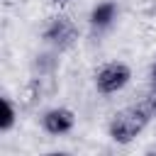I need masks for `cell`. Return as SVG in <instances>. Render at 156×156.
<instances>
[{
    "mask_svg": "<svg viewBox=\"0 0 156 156\" xmlns=\"http://www.w3.org/2000/svg\"><path fill=\"white\" fill-rule=\"evenodd\" d=\"M151 110L139 102V105H132V107H124L119 112H115L112 122H110V136L117 141V144H129L136 139V134L144 132V127L149 124L151 119Z\"/></svg>",
    "mask_w": 156,
    "mask_h": 156,
    "instance_id": "obj_1",
    "label": "cell"
},
{
    "mask_svg": "<svg viewBox=\"0 0 156 156\" xmlns=\"http://www.w3.org/2000/svg\"><path fill=\"white\" fill-rule=\"evenodd\" d=\"M44 39H46L51 46H56L58 51L71 49V46L76 44V39H78V27H76V22H73L71 17L56 15V17H51L49 24L44 27Z\"/></svg>",
    "mask_w": 156,
    "mask_h": 156,
    "instance_id": "obj_2",
    "label": "cell"
},
{
    "mask_svg": "<svg viewBox=\"0 0 156 156\" xmlns=\"http://www.w3.org/2000/svg\"><path fill=\"white\" fill-rule=\"evenodd\" d=\"M129 78H132V71H129L127 63L110 61V63H105V66L95 73V88H98L100 93L110 95V93L122 90V88L129 83Z\"/></svg>",
    "mask_w": 156,
    "mask_h": 156,
    "instance_id": "obj_3",
    "label": "cell"
},
{
    "mask_svg": "<svg viewBox=\"0 0 156 156\" xmlns=\"http://www.w3.org/2000/svg\"><path fill=\"white\" fill-rule=\"evenodd\" d=\"M76 124V115L68 110V107H51L49 112H44L41 117V127L49 132V134H66L71 132Z\"/></svg>",
    "mask_w": 156,
    "mask_h": 156,
    "instance_id": "obj_4",
    "label": "cell"
},
{
    "mask_svg": "<svg viewBox=\"0 0 156 156\" xmlns=\"http://www.w3.org/2000/svg\"><path fill=\"white\" fill-rule=\"evenodd\" d=\"M115 15H117V5H115V2H100V5H95L93 12H90V24L98 27V29L110 27L112 20H115Z\"/></svg>",
    "mask_w": 156,
    "mask_h": 156,
    "instance_id": "obj_5",
    "label": "cell"
},
{
    "mask_svg": "<svg viewBox=\"0 0 156 156\" xmlns=\"http://www.w3.org/2000/svg\"><path fill=\"white\" fill-rule=\"evenodd\" d=\"M15 124V107L10 98H2V119H0V132H7Z\"/></svg>",
    "mask_w": 156,
    "mask_h": 156,
    "instance_id": "obj_6",
    "label": "cell"
},
{
    "mask_svg": "<svg viewBox=\"0 0 156 156\" xmlns=\"http://www.w3.org/2000/svg\"><path fill=\"white\" fill-rule=\"evenodd\" d=\"M151 76H154V83H156V66H154V71H151Z\"/></svg>",
    "mask_w": 156,
    "mask_h": 156,
    "instance_id": "obj_7",
    "label": "cell"
},
{
    "mask_svg": "<svg viewBox=\"0 0 156 156\" xmlns=\"http://www.w3.org/2000/svg\"><path fill=\"white\" fill-rule=\"evenodd\" d=\"M56 2H66V0H56Z\"/></svg>",
    "mask_w": 156,
    "mask_h": 156,
    "instance_id": "obj_8",
    "label": "cell"
}]
</instances>
